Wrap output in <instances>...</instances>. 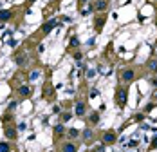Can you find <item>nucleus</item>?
I'll list each match as a JSON object with an SVG mask.
<instances>
[{
    "mask_svg": "<svg viewBox=\"0 0 157 152\" xmlns=\"http://www.w3.org/2000/svg\"><path fill=\"white\" fill-rule=\"evenodd\" d=\"M116 101H118L119 107H125V103H126V89H119V91L116 92Z\"/></svg>",
    "mask_w": 157,
    "mask_h": 152,
    "instance_id": "obj_1",
    "label": "nucleus"
},
{
    "mask_svg": "<svg viewBox=\"0 0 157 152\" xmlns=\"http://www.w3.org/2000/svg\"><path fill=\"white\" fill-rule=\"evenodd\" d=\"M31 87H27V85H22V87H20L18 89V94L20 96H22V98H27V96H31Z\"/></svg>",
    "mask_w": 157,
    "mask_h": 152,
    "instance_id": "obj_2",
    "label": "nucleus"
},
{
    "mask_svg": "<svg viewBox=\"0 0 157 152\" xmlns=\"http://www.w3.org/2000/svg\"><path fill=\"white\" fill-rule=\"evenodd\" d=\"M54 25H56V20H49V22H47V24H43V27H42V33H43V34L51 33V29H52Z\"/></svg>",
    "mask_w": 157,
    "mask_h": 152,
    "instance_id": "obj_3",
    "label": "nucleus"
},
{
    "mask_svg": "<svg viewBox=\"0 0 157 152\" xmlns=\"http://www.w3.org/2000/svg\"><path fill=\"white\" fill-rule=\"evenodd\" d=\"M5 136L9 140H16V129L15 127H5Z\"/></svg>",
    "mask_w": 157,
    "mask_h": 152,
    "instance_id": "obj_4",
    "label": "nucleus"
},
{
    "mask_svg": "<svg viewBox=\"0 0 157 152\" xmlns=\"http://www.w3.org/2000/svg\"><path fill=\"white\" fill-rule=\"evenodd\" d=\"M123 80H125V81H132L134 80V71H132V69H126V71L123 73Z\"/></svg>",
    "mask_w": 157,
    "mask_h": 152,
    "instance_id": "obj_5",
    "label": "nucleus"
},
{
    "mask_svg": "<svg viewBox=\"0 0 157 152\" xmlns=\"http://www.w3.org/2000/svg\"><path fill=\"white\" fill-rule=\"evenodd\" d=\"M94 9L96 11H105L107 9V0H98L96 5H94Z\"/></svg>",
    "mask_w": 157,
    "mask_h": 152,
    "instance_id": "obj_6",
    "label": "nucleus"
},
{
    "mask_svg": "<svg viewBox=\"0 0 157 152\" xmlns=\"http://www.w3.org/2000/svg\"><path fill=\"white\" fill-rule=\"evenodd\" d=\"M76 114L78 116H83L85 114V103L83 101H78L76 103Z\"/></svg>",
    "mask_w": 157,
    "mask_h": 152,
    "instance_id": "obj_7",
    "label": "nucleus"
},
{
    "mask_svg": "<svg viewBox=\"0 0 157 152\" xmlns=\"http://www.w3.org/2000/svg\"><path fill=\"white\" fill-rule=\"evenodd\" d=\"M103 141H105V143H112V141H116V134H114V132H107V134L103 136Z\"/></svg>",
    "mask_w": 157,
    "mask_h": 152,
    "instance_id": "obj_8",
    "label": "nucleus"
},
{
    "mask_svg": "<svg viewBox=\"0 0 157 152\" xmlns=\"http://www.w3.org/2000/svg\"><path fill=\"white\" fill-rule=\"evenodd\" d=\"M78 149H76V145L74 143H65L63 145V152H76Z\"/></svg>",
    "mask_w": 157,
    "mask_h": 152,
    "instance_id": "obj_9",
    "label": "nucleus"
},
{
    "mask_svg": "<svg viewBox=\"0 0 157 152\" xmlns=\"http://www.w3.org/2000/svg\"><path fill=\"white\" fill-rule=\"evenodd\" d=\"M11 15H13L11 11H0V20H2V22H5V20L11 18Z\"/></svg>",
    "mask_w": 157,
    "mask_h": 152,
    "instance_id": "obj_10",
    "label": "nucleus"
},
{
    "mask_svg": "<svg viewBox=\"0 0 157 152\" xmlns=\"http://www.w3.org/2000/svg\"><path fill=\"white\" fill-rule=\"evenodd\" d=\"M103 24H105V18H103V16H98V18H96V31H101Z\"/></svg>",
    "mask_w": 157,
    "mask_h": 152,
    "instance_id": "obj_11",
    "label": "nucleus"
},
{
    "mask_svg": "<svg viewBox=\"0 0 157 152\" xmlns=\"http://www.w3.org/2000/svg\"><path fill=\"white\" fill-rule=\"evenodd\" d=\"M0 152H11V147H9V143H0Z\"/></svg>",
    "mask_w": 157,
    "mask_h": 152,
    "instance_id": "obj_12",
    "label": "nucleus"
},
{
    "mask_svg": "<svg viewBox=\"0 0 157 152\" xmlns=\"http://www.w3.org/2000/svg\"><path fill=\"white\" fill-rule=\"evenodd\" d=\"M24 62H25V54H16V64L24 65Z\"/></svg>",
    "mask_w": 157,
    "mask_h": 152,
    "instance_id": "obj_13",
    "label": "nucleus"
},
{
    "mask_svg": "<svg viewBox=\"0 0 157 152\" xmlns=\"http://www.w3.org/2000/svg\"><path fill=\"white\" fill-rule=\"evenodd\" d=\"M61 132H63V125H56V127H54V134H61Z\"/></svg>",
    "mask_w": 157,
    "mask_h": 152,
    "instance_id": "obj_14",
    "label": "nucleus"
},
{
    "mask_svg": "<svg viewBox=\"0 0 157 152\" xmlns=\"http://www.w3.org/2000/svg\"><path fill=\"white\" fill-rule=\"evenodd\" d=\"M83 138H85V140H90V138H92V130H90V129H87L85 132H83Z\"/></svg>",
    "mask_w": 157,
    "mask_h": 152,
    "instance_id": "obj_15",
    "label": "nucleus"
},
{
    "mask_svg": "<svg viewBox=\"0 0 157 152\" xmlns=\"http://www.w3.org/2000/svg\"><path fill=\"white\" fill-rule=\"evenodd\" d=\"M98 120H99V114H98V112H94V114L90 116V121H92V123H98Z\"/></svg>",
    "mask_w": 157,
    "mask_h": 152,
    "instance_id": "obj_16",
    "label": "nucleus"
},
{
    "mask_svg": "<svg viewBox=\"0 0 157 152\" xmlns=\"http://www.w3.org/2000/svg\"><path fill=\"white\" fill-rule=\"evenodd\" d=\"M78 44H80V42H78V38H76V36L71 38V47H78Z\"/></svg>",
    "mask_w": 157,
    "mask_h": 152,
    "instance_id": "obj_17",
    "label": "nucleus"
},
{
    "mask_svg": "<svg viewBox=\"0 0 157 152\" xmlns=\"http://www.w3.org/2000/svg\"><path fill=\"white\" fill-rule=\"evenodd\" d=\"M69 136H71V138H76V136H78V130H76V129H71V130H69Z\"/></svg>",
    "mask_w": 157,
    "mask_h": 152,
    "instance_id": "obj_18",
    "label": "nucleus"
},
{
    "mask_svg": "<svg viewBox=\"0 0 157 152\" xmlns=\"http://www.w3.org/2000/svg\"><path fill=\"white\" fill-rule=\"evenodd\" d=\"M152 149H157V136L154 138V141H152Z\"/></svg>",
    "mask_w": 157,
    "mask_h": 152,
    "instance_id": "obj_19",
    "label": "nucleus"
},
{
    "mask_svg": "<svg viewBox=\"0 0 157 152\" xmlns=\"http://www.w3.org/2000/svg\"><path fill=\"white\" fill-rule=\"evenodd\" d=\"M157 67V62H150V69H155Z\"/></svg>",
    "mask_w": 157,
    "mask_h": 152,
    "instance_id": "obj_20",
    "label": "nucleus"
},
{
    "mask_svg": "<svg viewBox=\"0 0 157 152\" xmlns=\"http://www.w3.org/2000/svg\"><path fill=\"white\" fill-rule=\"evenodd\" d=\"M36 78H38V73L35 71V73H33V74H31V80H36Z\"/></svg>",
    "mask_w": 157,
    "mask_h": 152,
    "instance_id": "obj_21",
    "label": "nucleus"
},
{
    "mask_svg": "<svg viewBox=\"0 0 157 152\" xmlns=\"http://www.w3.org/2000/svg\"><path fill=\"white\" fill-rule=\"evenodd\" d=\"M83 2H85V0H80V4H83Z\"/></svg>",
    "mask_w": 157,
    "mask_h": 152,
    "instance_id": "obj_22",
    "label": "nucleus"
},
{
    "mask_svg": "<svg viewBox=\"0 0 157 152\" xmlns=\"http://www.w3.org/2000/svg\"><path fill=\"white\" fill-rule=\"evenodd\" d=\"M155 98H157V92H155Z\"/></svg>",
    "mask_w": 157,
    "mask_h": 152,
    "instance_id": "obj_23",
    "label": "nucleus"
}]
</instances>
